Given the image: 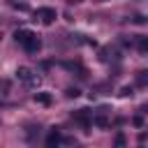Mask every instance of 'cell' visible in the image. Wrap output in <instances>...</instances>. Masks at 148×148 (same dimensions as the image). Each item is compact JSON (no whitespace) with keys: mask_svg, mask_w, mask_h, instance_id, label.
I'll return each instance as SVG.
<instances>
[{"mask_svg":"<svg viewBox=\"0 0 148 148\" xmlns=\"http://www.w3.org/2000/svg\"><path fill=\"white\" fill-rule=\"evenodd\" d=\"M14 39L28 51V53H37L39 49H42V39H39V35L37 32H32V30H16L14 32Z\"/></svg>","mask_w":148,"mask_h":148,"instance_id":"obj_1","label":"cell"},{"mask_svg":"<svg viewBox=\"0 0 148 148\" xmlns=\"http://www.w3.org/2000/svg\"><path fill=\"white\" fill-rule=\"evenodd\" d=\"M16 76H18V81H23L28 88H37V86L42 83V76H39L37 72H32L30 67H18V69H16Z\"/></svg>","mask_w":148,"mask_h":148,"instance_id":"obj_2","label":"cell"},{"mask_svg":"<svg viewBox=\"0 0 148 148\" xmlns=\"http://www.w3.org/2000/svg\"><path fill=\"white\" fill-rule=\"evenodd\" d=\"M35 18H39L44 25H51V23L58 18V12H56L53 7H39V9L35 12Z\"/></svg>","mask_w":148,"mask_h":148,"instance_id":"obj_3","label":"cell"},{"mask_svg":"<svg viewBox=\"0 0 148 148\" xmlns=\"http://www.w3.org/2000/svg\"><path fill=\"white\" fill-rule=\"evenodd\" d=\"M136 86L143 88V90H148V69H141L136 74Z\"/></svg>","mask_w":148,"mask_h":148,"instance_id":"obj_4","label":"cell"},{"mask_svg":"<svg viewBox=\"0 0 148 148\" xmlns=\"http://www.w3.org/2000/svg\"><path fill=\"white\" fill-rule=\"evenodd\" d=\"M58 143H62V136H60V132H51V134L46 136V146H58Z\"/></svg>","mask_w":148,"mask_h":148,"instance_id":"obj_5","label":"cell"},{"mask_svg":"<svg viewBox=\"0 0 148 148\" xmlns=\"http://www.w3.org/2000/svg\"><path fill=\"white\" fill-rule=\"evenodd\" d=\"M35 102H39V104H51V95H49V92H35Z\"/></svg>","mask_w":148,"mask_h":148,"instance_id":"obj_6","label":"cell"},{"mask_svg":"<svg viewBox=\"0 0 148 148\" xmlns=\"http://www.w3.org/2000/svg\"><path fill=\"white\" fill-rule=\"evenodd\" d=\"M92 125H99V127H106L109 123H106V118H102V116H97V118H92Z\"/></svg>","mask_w":148,"mask_h":148,"instance_id":"obj_7","label":"cell"},{"mask_svg":"<svg viewBox=\"0 0 148 148\" xmlns=\"http://www.w3.org/2000/svg\"><path fill=\"white\" fill-rule=\"evenodd\" d=\"M79 95H81L79 88H69V90H67V97H79Z\"/></svg>","mask_w":148,"mask_h":148,"instance_id":"obj_8","label":"cell"},{"mask_svg":"<svg viewBox=\"0 0 148 148\" xmlns=\"http://www.w3.org/2000/svg\"><path fill=\"white\" fill-rule=\"evenodd\" d=\"M123 143H125V136L118 134V136H116V146H123Z\"/></svg>","mask_w":148,"mask_h":148,"instance_id":"obj_9","label":"cell"},{"mask_svg":"<svg viewBox=\"0 0 148 148\" xmlns=\"http://www.w3.org/2000/svg\"><path fill=\"white\" fill-rule=\"evenodd\" d=\"M120 95H125V97H127V95H132V88H123V90H120Z\"/></svg>","mask_w":148,"mask_h":148,"instance_id":"obj_10","label":"cell"},{"mask_svg":"<svg viewBox=\"0 0 148 148\" xmlns=\"http://www.w3.org/2000/svg\"><path fill=\"white\" fill-rule=\"evenodd\" d=\"M143 111H146V113H148V104H146V106H143Z\"/></svg>","mask_w":148,"mask_h":148,"instance_id":"obj_11","label":"cell"}]
</instances>
